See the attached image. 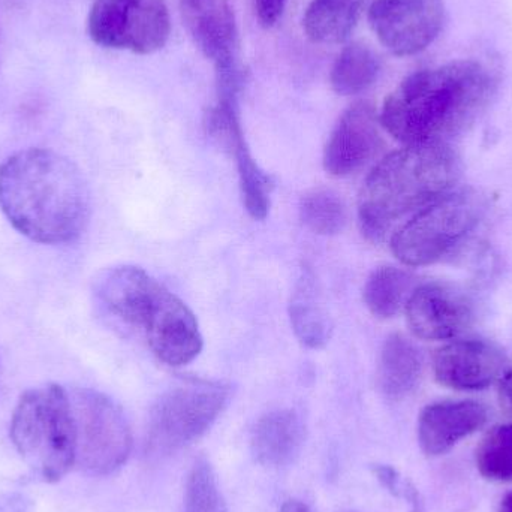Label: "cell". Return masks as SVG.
I'll list each match as a JSON object with an SVG mask.
<instances>
[{
    "instance_id": "6da1fadb",
    "label": "cell",
    "mask_w": 512,
    "mask_h": 512,
    "mask_svg": "<svg viewBox=\"0 0 512 512\" xmlns=\"http://www.w3.org/2000/svg\"><path fill=\"white\" fill-rule=\"evenodd\" d=\"M0 209L32 242L66 245L89 224V189L65 156L48 149L21 150L0 165Z\"/></svg>"
},
{
    "instance_id": "7a4b0ae2",
    "label": "cell",
    "mask_w": 512,
    "mask_h": 512,
    "mask_svg": "<svg viewBox=\"0 0 512 512\" xmlns=\"http://www.w3.org/2000/svg\"><path fill=\"white\" fill-rule=\"evenodd\" d=\"M496 84L492 69L474 59L423 69L385 99L379 122L405 146L445 143L483 113Z\"/></svg>"
},
{
    "instance_id": "3957f363",
    "label": "cell",
    "mask_w": 512,
    "mask_h": 512,
    "mask_svg": "<svg viewBox=\"0 0 512 512\" xmlns=\"http://www.w3.org/2000/svg\"><path fill=\"white\" fill-rule=\"evenodd\" d=\"M459 176V158L447 143L415 144L390 153L361 189V233L369 242H382L400 219L451 192Z\"/></svg>"
},
{
    "instance_id": "277c9868",
    "label": "cell",
    "mask_w": 512,
    "mask_h": 512,
    "mask_svg": "<svg viewBox=\"0 0 512 512\" xmlns=\"http://www.w3.org/2000/svg\"><path fill=\"white\" fill-rule=\"evenodd\" d=\"M9 436L36 477L45 483L62 480L77 460L71 394L57 384L21 394L12 412Z\"/></svg>"
},
{
    "instance_id": "5b68a950",
    "label": "cell",
    "mask_w": 512,
    "mask_h": 512,
    "mask_svg": "<svg viewBox=\"0 0 512 512\" xmlns=\"http://www.w3.org/2000/svg\"><path fill=\"white\" fill-rule=\"evenodd\" d=\"M486 212L487 200L481 192H448L415 213L393 234L391 251L409 267L435 264L478 227Z\"/></svg>"
},
{
    "instance_id": "8992f818",
    "label": "cell",
    "mask_w": 512,
    "mask_h": 512,
    "mask_svg": "<svg viewBox=\"0 0 512 512\" xmlns=\"http://www.w3.org/2000/svg\"><path fill=\"white\" fill-rule=\"evenodd\" d=\"M230 399L222 382L191 379L165 391L150 412L146 453L165 457L206 435Z\"/></svg>"
},
{
    "instance_id": "52a82bcc",
    "label": "cell",
    "mask_w": 512,
    "mask_h": 512,
    "mask_svg": "<svg viewBox=\"0 0 512 512\" xmlns=\"http://www.w3.org/2000/svg\"><path fill=\"white\" fill-rule=\"evenodd\" d=\"M71 394L77 436L75 465L93 475H110L131 456L132 432L120 406L105 394L77 390Z\"/></svg>"
},
{
    "instance_id": "ba28073f",
    "label": "cell",
    "mask_w": 512,
    "mask_h": 512,
    "mask_svg": "<svg viewBox=\"0 0 512 512\" xmlns=\"http://www.w3.org/2000/svg\"><path fill=\"white\" fill-rule=\"evenodd\" d=\"M171 33L164 0H95L89 35L105 48L152 54L165 47Z\"/></svg>"
},
{
    "instance_id": "9c48e42d",
    "label": "cell",
    "mask_w": 512,
    "mask_h": 512,
    "mask_svg": "<svg viewBox=\"0 0 512 512\" xmlns=\"http://www.w3.org/2000/svg\"><path fill=\"white\" fill-rule=\"evenodd\" d=\"M180 8L198 47L215 65L218 93L239 95V30L230 0H180Z\"/></svg>"
},
{
    "instance_id": "30bf717a",
    "label": "cell",
    "mask_w": 512,
    "mask_h": 512,
    "mask_svg": "<svg viewBox=\"0 0 512 512\" xmlns=\"http://www.w3.org/2000/svg\"><path fill=\"white\" fill-rule=\"evenodd\" d=\"M369 23L390 53L414 56L441 35L445 24L444 0H373Z\"/></svg>"
},
{
    "instance_id": "8fae6325",
    "label": "cell",
    "mask_w": 512,
    "mask_h": 512,
    "mask_svg": "<svg viewBox=\"0 0 512 512\" xmlns=\"http://www.w3.org/2000/svg\"><path fill=\"white\" fill-rule=\"evenodd\" d=\"M153 354L171 367L194 361L203 351V334L194 312L164 285L141 327Z\"/></svg>"
},
{
    "instance_id": "7c38bea8",
    "label": "cell",
    "mask_w": 512,
    "mask_h": 512,
    "mask_svg": "<svg viewBox=\"0 0 512 512\" xmlns=\"http://www.w3.org/2000/svg\"><path fill=\"white\" fill-rule=\"evenodd\" d=\"M406 321L424 340H450L474 321L471 298L448 283H424L412 291L405 306Z\"/></svg>"
},
{
    "instance_id": "4fadbf2b",
    "label": "cell",
    "mask_w": 512,
    "mask_h": 512,
    "mask_svg": "<svg viewBox=\"0 0 512 512\" xmlns=\"http://www.w3.org/2000/svg\"><path fill=\"white\" fill-rule=\"evenodd\" d=\"M433 373L444 387L459 391L484 390L508 372L504 351L486 340H456L433 355Z\"/></svg>"
},
{
    "instance_id": "5bb4252c",
    "label": "cell",
    "mask_w": 512,
    "mask_h": 512,
    "mask_svg": "<svg viewBox=\"0 0 512 512\" xmlns=\"http://www.w3.org/2000/svg\"><path fill=\"white\" fill-rule=\"evenodd\" d=\"M378 116L372 105H351L334 126L324 150V168L334 177H346L366 167L382 147Z\"/></svg>"
},
{
    "instance_id": "9a60e30c",
    "label": "cell",
    "mask_w": 512,
    "mask_h": 512,
    "mask_svg": "<svg viewBox=\"0 0 512 512\" xmlns=\"http://www.w3.org/2000/svg\"><path fill=\"white\" fill-rule=\"evenodd\" d=\"M161 285L143 268L122 265L99 277L95 295L108 315L126 327L141 330Z\"/></svg>"
},
{
    "instance_id": "2e32d148",
    "label": "cell",
    "mask_w": 512,
    "mask_h": 512,
    "mask_svg": "<svg viewBox=\"0 0 512 512\" xmlns=\"http://www.w3.org/2000/svg\"><path fill=\"white\" fill-rule=\"evenodd\" d=\"M489 420L486 406L474 400L432 403L418 418V442L426 456L438 457L474 435Z\"/></svg>"
},
{
    "instance_id": "e0dca14e",
    "label": "cell",
    "mask_w": 512,
    "mask_h": 512,
    "mask_svg": "<svg viewBox=\"0 0 512 512\" xmlns=\"http://www.w3.org/2000/svg\"><path fill=\"white\" fill-rule=\"evenodd\" d=\"M304 433L303 420L292 409L267 412L252 430V456L265 468H283L300 454Z\"/></svg>"
},
{
    "instance_id": "ac0fdd59",
    "label": "cell",
    "mask_w": 512,
    "mask_h": 512,
    "mask_svg": "<svg viewBox=\"0 0 512 512\" xmlns=\"http://www.w3.org/2000/svg\"><path fill=\"white\" fill-rule=\"evenodd\" d=\"M423 373V357L417 346L402 334L385 340L379 357L378 387L390 400H402L417 388Z\"/></svg>"
},
{
    "instance_id": "d6986e66",
    "label": "cell",
    "mask_w": 512,
    "mask_h": 512,
    "mask_svg": "<svg viewBox=\"0 0 512 512\" xmlns=\"http://www.w3.org/2000/svg\"><path fill=\"white\" fill-rule=\"evenodd\" d=\"M289 319L297 339L309 349H321L331 337V324L312 271L303 270L289 303Z\"/></svg>"
},
{
    "instance_id": "ffe728a7",
    "label": "cell",
    "mask_w": 512,
    "mask_h": 512,
    "mask_svg": "<svg viewBox=\"0 0 512 512\" xmlns=\"http://www.w3.org/2000/svg\"><path fill=\"white\" fill-rule=\"evenodd\" d=\"M367 0H312L303 18L306 35L318 44H339L357 26Z\"/></svg>"
},
{
    "instance_id": "44dd1931",
    "label": "cell",
    "mask_w": 512,
    "mask_h": 512,
    "mask_svg": "<svg viewBox=\"0 0 512 512\" xmlns=\"http://www.w3.org/2000/svg\"><path fill=\"white\" fill-rule=\"evenodd\" d=\"M414 285L415 277L409 271L384 265L376 268L367 279L363 291L364 303L376 318H393L408 303Z\"/></svg>"
},
{
    "instance_id": "7402d4cb",
    "label": "cell",
    "mask_w": 512,
    "mask_h": 512,
    "mask_svg": "<svg viewBox=\"0 0 512 512\" xmlns=\"http://www.w3.org/2000/svg\"><path fill=\"white\" fill-rule=\"evenodd\" d=\"M379 69L381 63L375 51L363 44L349 45L331 68V87L340 96L358 95L375 83Z\"/></svg>"
},
{
    "instance_id": "603a6c76",
    "label": "cell",
    "mask_w": 512,
    "mask_h": 512,
    "mask_svg": "<svg viewBox=\"0 0 512 512\" xmlns=\"http://www.w3.org/2000/svg\"><path fill=\"white\" fill-rule=\"evenodd\" d=\"M236 159L239 171L240 191H242L243 206L255 221H264L270 210L271 185L270 177L261 170L258 162L252 156L246 140L240 141L230 150Z\"/></svg>"
},
{
    "instance_id": "cb8c5ba5",
    "label": "cell",
    "mask_w": 512,
    "mask_h": 512,
    "mask_svg": "<svg viewBox=\"0 0 512 512\" xmlns=\"http://www.w3.org/2000/svg\"><path fill=\"white\" fill-rule=\"evenodd\" d=\"M300 216L303 224L319 236H336L348 221L342 198L328 189H313L303 195Z\"/></svg>"
},
{
    "instance_id": "d4e9b609",
    "label": "cell",
    "mask_w": 512,
    "mask_h": 512,
    "mask_svg": "<svg viewBox=\"0 0 512 512\" xmlns=\"http://www.w3.org/2000/svg\"><path fill=\"white\" fill-rule=\"evenodd\" d=\"M477 468L486 480L512 481V424L493 427L477 448Z\"/></svg>"
},
{
    "instance_id": "484cf974",
    "label": "cell",
    "mask_w": 512,
    "mask_h": 512,
    "mask_svg": "<svg viewBox=\"0 0 512 512\" xmlns=\"http://www.w3.org/2000/svg\"><path fill=\"white\" fill-rule=\"evenodd\" d=\"M185 512H228L215 469L203 457L194 463L186 480Z\"/></svg>"
},
{
    "instance_id": "4316f807",
    "label": "cell",
    "mask_w": 512,
    "mask_h": 512,
    "mask_svg": "<svg viewBox=\"0 0 512 512\" xmlns=\"http://www.w3.org/2000/svg\"><path fill=\"white\" fill-rule=\"evenodd\" d=\"M379 483L396 498L403 499L408 502L411 512H423V501H421L420 493L415 489L414 484L403 478L396 469L391 466L378 465L373 468Z\"/></svg>"
},
{
    "instance_id": "83f0119b",
    "label": "cell",
    "mask_w": 512,
    "mask_h": 512,
    "mask_svg": "<svg viewBox=\"0 0 512 512\" xmlns=\"http://www.w3.org/2000/svg\"><path fill=\"white\" fill-rule=\"evenodd\" d=\"M286 0H255L256 15L264 27H271L282 17Z\"/></svg>"
},
{
    "instance_id": "f1b7e54d",
    "label": "cell",
    "mask_w": 512,
    "mask_h": 512,
    "mask_svg": "<svg viewBox=\"0 0 512 512\" xmlns=\"http://www.w3.org/2000/svg\"><path fill=\"white\" fill-rule=\"evenodd\" d=\"M499 402L501 408L512 417V372L505 373L499 381Z\"/></svg>"
},
{
    "instance_id": "f546056e",
    "label": "cell",
    "mask_w": 512,
    "mask_h": 512,
    "mask_svg": "<svg viewBox=\"0 0 512 512\" xmlns=\"http://www.w3.org/2000/svg\"><path fill=\"white\" fill-rule=\"evenodd\" d=\"M279 512H310L307 505H304L303 502L295 501H286L285 504L282 505Z\"/></svg>"
},
{
    "instance_id": "4dcf8cb0",
    "label": "cell",
    "mask_w": 512,
    "mask_h": 512,
    "mask_svg": "<svg viewBox=\"0 0 512 512\" xmlns=\"http://www.w3.org/2000/svg\"><path fill=\"white\" fill-rule=\"evenodd\" d=\"M498 512H512V492L508 493L504 499H502L501 507Z\"/></svg>"
}]
</instances>
